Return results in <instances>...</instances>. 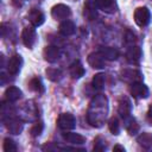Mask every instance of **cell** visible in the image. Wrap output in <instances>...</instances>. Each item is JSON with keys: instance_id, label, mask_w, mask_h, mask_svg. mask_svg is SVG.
Instances as JSON below:
<instances>
[{"instance_id": "cell-1", "label": "cell", "mask_w": 152, "mask_h": 152, "mask_svg": "<svg viewBox=\"0 0 152 152\" xmlns=\"http://www.w3.org/2000/svg\"><path fill=\"white\" fill-rule=\"evenodd\" d=\"M108 110V101L103 95H99L94 97L90 102V107L88 109V121L91 126L100 127L107 116Z\"/></svg>"}, {"instance_id": "cell-2", "label": "cell", "mask_w": 152, "mask_h": 152, "mask_svg": "<svg viewBox=\"0 0 152 152\" xmlns=\"http://www.w3.org/2000/svg\"><path fill=\"white\" fill-rule=\"evenodd\" d=\"M151 19V12L147 7L142 6V7H138L134 11V21L138 26L144 27L146 25H148Z\"/></svg>"}, {"instance_id": "cell-3", "label": "cell", "mask_w": 152, "mask_h": 152, "mask_svg": "<svg viewBox=\"0 0 152 152\" xmlns=\"http://www.w3.org/2000/svg\"><path fill=\"white\" fill-rule=\"evenodd\" d=\"M58 127L63 131H70V129H74L75 126H76V120H75V116L70 113H63L61 114V116L58 118Z\"/></svg>"}, {"instance_id": "cell-4", "label": "cell", "mask_w": 152, "mask_h": 152, "mask_svg": "<svg viewBox=\"0 0 152 152\" xmlns=\"http://www.w3.org/2000/svg\"><path fill=\"white\" fill-rule=\"evenodd\" d=\"M129 93L135 99H146L148 96V88L144 83H141L139 81V82L131 83V86H129Z\"/></svg>"}, {"instance_id": "cell-5", "label": "cell", "mask_w": 152, "mask_h": 152, "mask_svg": "<svg viewBox=\"0 0 152 152\" xmlns=\"http://www.w3.org/2000/svg\"><path fill=\"white\" fill-rule=\"evenodd\" d=\"M21 39H23V43L25 44V46H27V48L31 49L34 45L36 39H37V33H36L34 26H26L23 30Z\"/></svg>"}, {"instance_id": "cell-6", "label": "cell", "mask_w": 152, "mask_h": 152, "mask_svg": "<svg viewBox=\"0 0 152 152\" xmlns=\"http://www.w3.org/2000/svg\"><path fill=\"white\" fill-rule=\"evenodd\" d=\"M71 14V11L70 8L66 6V5H63V4H58V5H55L51 10V15L57 19V20H62V19H66L69 18V15Z\"/></svg>"}, {"instance_id": "cell-7", "label": "cell", "mask_w": 152, "mask_h": 152, "mask_svg": "<svg viewBox=\"0 0 152 152\" xmlns=\"http://www.w3.org/2000/svg\"><path fill=\"white\" fill-rule=\"evenodd\" d=\"M43 56H44V59L48 61L49 63H55L61 57V50L57 48V46H53V45H50V46H46L44 49V52H43Z\"/></svg>"}, {"instance_id": "cell-8", "label": "cell", "mask_w": 152, "mask_h": 152, "mask_svg": "<svg viewBox=\"0 0 152 152\" xmlns=\"http://www.w3.org/2000/svg\"><path fill=\"white\" fill-rule=\"evenodd\" d=\"M23 66V58L21 56L19 55H14L13 57H11V59L8 61V64H7V70H8V74L11 75H17L20 69Z\"/></svg>"}, {"instance_id": "cell-9", "label": "cell", "mask_w": 152, "mask_h": 152, "mask_svg": "<svg viewBox=\"0 0 152 152\" xmlns=\"http://www.w3.org/2000/svg\"><path fill=\"white\" fill-rule=\"evenodd\" d=\"M27 17H28V19H30L32 26H34V27L43 25L44 21H45V17H44L43 12L39 11V10H37V8H32V10L28 12V15H27Z\"/></svg>"}, {"instance_id": "cell-10", "label": "cell", "mask_w": 152, "mask_h": 152, "mask_svg": "<svg viewBox=\"0 0 152 152\" xmlns=\"http://www.w3.org/2000/svg\"><path fill=\"white\" fill-rule=\"evenodd\" d=\"M88 63L94 69H102V68H104V58L102 57V55L99 51L97 52H93V53H90L88 56Z\"/></svg>"}, {"instance_id": "cell-11", "label": "cell", "mask_w": 152, "mask_h": 152, "mask_svg": "<svg viewBox=\"0 0 152 152\" xmlns=\"http://www.w3.org/2000/svg\"><path fill=\"white\" fill-rule=\"evenodd\" d=\"M99 52L102 55L104 59L108 61H115L119 57V51L115 48H110V46H101L99 49Z\"/></svg>"}, {"instance_id": "cell-12", "label": "cell", "mask_w": 152, "mask_h": 152, "mask_svg": "<svg viewBox=\"0 0 152 152\" xmlns=\"http://www.w3.org/2000/svg\"><path fill=\"white\" fill-rule=\"evenodd\" d=\"M118 110H119V114L126 119L131 114V110H132V104H131V101L127 99V97H124L120 100L119 102V107H118Z\"/></svg>"}, {"instance_id": "cell-13", "label": "cell", "mask_w": 152, "mask_h": 152, "mask_svg": "<svg viewBox=\"0 0 152 152\" xmlns=\"http://www.w3.org/2000/svg\"><path fill=\"white\" fill-rule=\"evenodd\" d=\"M63 138L66 142H70L72 145H81L86 142V138L78 133H74V132H66L63 134Z\"/></svg>"}, {"instance_id": "cell-14", "label": "cell", "mask_w": 152, "mask_h": 152, "mask_svg": "<svg viewBox=\"0 0 152 152\" xmlns=\"http://www.w3.org/2000/svg\"><path fill=\"white\" fill-rule=\"evenodd\" d=\"M141 49L139 46H131L126 52V58L131 63H138L141 58Z\"/></svg>"}, {"instance_id": "cell-15", "label": "cell", "mask_w": 152, "mask_h": 152, "mask_svg": "<svg viewBox=\"0 0 152 152\" xmlns=\"http://www.w3.org/2000/svg\"><path fill=\"white\" fill-rule=\"evenodd\" d=\"M69 72L71 75L72 78H81L83 75H84V68L83 65L81 64L80 61H75L71 65H70V69H69Z\"/></svg>"}, {"instance_id": "cell-16", "label": "cell", "mask_w": 152, "mask_h": 152, "mask_svg": "<svg viewBox=\"0 0 152 152\" xmlns=\"http://www.w3.org/2000/svg\"><path fill=\"white\" fill-rule=\"evenodd\" d=\"M21 95H23L21 90L17 87H8L5 91V97L8 102H14V101L19 100L21 97Z\"/></svg>"}, {"instance_id": "cell-17", "label": "cell", "mask_w": 152, "mask_h": 152, "mask_svg": "<svg viewBox=\"0 0 152 152\" xmlns=\"http://www.w3.org/2000/svg\"><path fill=\"white\" fill-rule=\"evenodd\" d=\"M97 8L102 10L103 12L107 13H113L115 12V2L114 0H95Z\"/></svg>"}, {"instance_id": "cell-18", "label": "cell", "mask_w": 152, "mask_h": 152, "mask_svg": "<svg viewBox=\"0 0 152 152\" xmlns=\"http://www.w3.org/2000/svg\"><path fill=\"white\" fill-rule=\"evenodd\" d=\"M96 2L93 1V0H87L86 4H84V15L89 19V20H93L95 17H96Z\"/></svg>"}, {"instance_id": "cell-19", "label": "cell", "mask_w": 152, "mask_h": 152, "mask_svg": "<svg viewBox=\"0 0 152 152\" xmlns=\"http://www.w3.org/2000/svg\"><path fill=\"white\" fill-rule=\"evenodd\" d=\"M76 31V26L75 24L71 21V20H64L61 25H59V32L63 34V36H71L74 34Z\"/></svg>"}, {"instance_id": "cell-20", "label": "cell", "mask_w": 152, "mask_h": 152, "mask_svg": "<svg viewBox=\"0 0 152 152\" xmlns=\"http://www.w3.org/2000/svg\"><path fill=\"white\" fill-rule=\"evenodd\" d=\"M122 80L134 83V82H139L141 80V74L137 70H126L122 72Z\"/></svg>"}, {"instance_id": "cell-21", "label": "cell", "mask_w": 152, "mask_h": 152, "mask_svg": "<svg viewBox=\"0 0 152 152\" xmlns=\"http://www.w3.org/2000/svg\"><path fill=\"white\" fill-rule=\"evenodd\" d=\"M137 141L144 148H151L152 147V134L151 133H147V132H144V133H141L137 138Z\"/></svg>"}, {"instance_id": "cell-22", "label": "cell", "mask_w": 152, "mask_h": 152, "mask_svg": "<svg viewBox=\"0 0 152 152\" xmlns=\"http://www.w3.org/2000/svg\"><path fill=\"white\" fill-rule=\"evenodd\" d=\"M23 122L18 119H10L8 120V124H7V128L11 133L13 134H19L21 131H23Z\"/></svg>"}, {"instance_id": "cell-23", "label": "cell", "mask_w": 152, "mask_h": 152, "mask_svg": "<svg viewBox=\"0 0 152 152\" xmlns=\"http://www.w3.org/2000/svg\"><path fill=\"white\" fill-rule=\"evenodd\" d=\"M104 80H106V75L100 72V74H96L94 77H93V81H91V84L94 87V89L96 90H101L103 87H104Z\"/></svg>"}, {"instance_id": "cell-24", "label": "cell", "mask_w": 152, "mask_h": 152, "mask_svg": "<svg viewBox=\"0 0 152 152\" xmlns=\"http://www.w3.org/2000/svg\"><path fill=\"white\" fill-rule=\"evenodd\" d=\"M28 86H30V89L33 90V91H36V93H43L44 91V84H43L42 80L38 78V77L32 78L30 81V84Z\"/></svg>"}, {"instance_id": "cell-25", "label": "cell", "mask_w": 152, "mask_h": 152, "mask_svg": "<svg viewBox=\"0 0 152 152\" xmlns=\"http://www.w3.org/2000/svg\"><path fill=\"white\" fill-rule=\"evenodd\" d=\"M46 76H48V78H49L50 81L56 82V81H59V80H61L62 72H61V70H58V69L50 68V69L46 70Z\"/></svg>"}, {"instance_id": "cell-26", "label": "cell", "mask_w": 152, "mask_h": 152, "mask_svg": "<svg viewBox=\"0 0 152 152\" xmlns=\"http://www.w3.org/2000/svg\"><path fill=\"white\" fill-rule=\"evenodd\" d=\"M126 129L128 131V133L129 134H137L138 133V131H139V125L135 122V120L134 119H128L127 121H126Z\"/></svg>"}, {"instance_id": "cell-27", "label": "cell", "mask_w": 152, "mask_h": 152, "mask_svg": "<svg viewBox=\"0 0 152 152\" xmlns=\"http://www.w3.org/2000/svg\"><path fill=\"white\" fill-rule=\"evenodd\" d=\"M4 151L5 152H15L17 151V145L15 142L10 139V138H6L4 140Z\"/></svg>"}, {"instance_id": "cell-28", "label": "cell", "mask_w": 152, "mask_h": 152, "mask_svg": "<svg viewBox=\"0 0 152 152\" xmlns=\"http://www.w3.org/2000/svg\"><path fill=\"white\" fill-rule=\"evenodd\" d=\"M108 127H109V131L113 133V134H119L120 132V124H119V120L116 118H113L110 119L109 124H108Z\"/></svg>"}, {"instance_id": "cell-29", "label": "cell", "mask_w": 152, "mask_h": 152, "mask_svg": "<svg viewBox=\"0 0 152 152\" xmlns=\"http://www.w3.org/2000/svg\"><path fill=\"white\" fill-rule=\"evenodd\" d=\"M43 129H44L43 122H37V124H34V125L31 127V134H32L33 137H38V135L42 134Z\"/></svg>"}, {"instance_id": "cell-30", "label": "cell", "mask_w": 152, "mask_h": 152, "mask_svg": "<svg viewBox=\"0 0 152 152\" xmlns=\"http://www.w3.org/2000/svg\"><path fill=\"white\" fill-rule=\"evenodd\" d=\"M101 139L100 138H97L96 140H95V146H94V151H103L104 148H106V145L104 144H102L103 141H100Z\"/></svg>"}, {"instance_id": "cell-31", "label": "cell", "mask_w": 152, "mask_h": 152, "mask_svg": "<svg viewBox=\"0 0 152 152\" xmlns=\"http://www.w3.org/2000/svg\"><path fill=\"white\" fill-rule=\"evenodd\" d=\"M114 151H122V152H125V148H124V146L115 145V146H114Z\"/></svg>"}, {"instance_id": "cell-32", "label": "cell", "mask_w": 152, "mask_h": 152, "mask_svg": "<svg viewBox=\"0 0 152 152\" xmlns=\"http://www.w3.org/2000/svg\"><path fill=\"white\" fill-rule=\"evenodd\" d=\"M147 114H148V118H151V119H152V106H150V108H148V112H147Z\"/></svg>"}]
</instances>
